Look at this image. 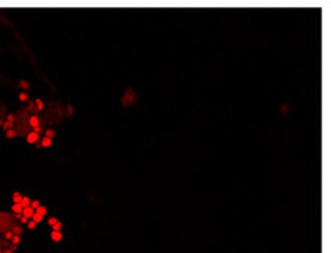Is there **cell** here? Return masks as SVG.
Returning <instances> with one entry per match:
<instances>
[{"mask_svg":"<svg viewBox=\"0 0 331 253\" xmlns=\"http://www.w3.org/2000/svg\"><path fill=\"white\" fill-rule=\"evenodd\" d=\"M29 125H31V129H33L35 132H42V126H40V118H38V116L36 114H33V116H31V118H29Z\"/></svg>","mask_w":331,"mask_h":253,"instance_id":"cell-1","label":"cell"},{"mask_svg":"<svg viewBox=\"0 0 331 253\" xmlns=\"http://www.w3.org/2000/svg\"><path fill=\"white\" fill-rule=\"evenodd\" d=\"M38 139H40V134H38V132H35V130H31V132L27 134V143H29V145H33V143H36Z\"/></svg>","mask_w":331,"mask_h":253,"instance_id":"cell-2","label":"cell"},{"mask_svg":"<svg viewBox=\"0 0 331 253\" xmlns=\"http://www.w3.org/2000/svg\"><path fill=\"white\" fill-rule=\"evenodd\" d=\"M62 239H63L62 231H56V230H52V231H51V240H52V242H60Z\"/></svg>","mask_w":331,"mask_h":253,"instance_id":"cell-3","label":"cell"},{"mask_svg":"<svg viewBox=\"0 0 331 253\" xmlns=\"http://www.w3.org/2000/svg\"><path fill=\"white\" fill-rule=\"evenodd\" d=\"M132 100H134V94H132V90H127V96H125V98H121V103H123V105H130V103H132Z\"/></svg>","mask_w":331,"mask_h":253,"instance_id":"cell-4","label":"cell"},{"mask_svg":"<svg viewBox=\"0 0 331 253\" xmlns=\"http://www.w3.org/2000/svg\"><path fill=\"white\" fill-rule=\"evenodd\" d=\"M33 213H35V210L31 208V206H26V208L22 210V217H26V219H31V217H33Z\"/></svg>","mask_w":331,"mask_h":253,"instance_id":"cell-5","label":"cell"},{"mask_svg":"<svg viewBox=\"0 0 331 253\" xmlns=\"http://www.w3.org/2000/svg\"><path fill=\"white\" fill-rule=\"evenodd\" d=\"M22 210H24V206H22V204H15V203H13V206H11V212H13L15 215H20V213H22Z\"/></svg>","mask_w":331,"mask_h":253,"instance_id":"cell-6","label":"cell"},{"mask_svg":"<svg viewBox=\"0 0 331 253\" xmlns=\"http://www.w3.org/2000/svg\"><path fill=\"white\" fill-rule=\"evenodd\" d=\"M52 145V139L51 138H42L40 139V146H44V148H47V146H51Z\"/></svg>","mask_w":331,"mask_h":253,"instance_id":"cell-7","label":"cell"},{"mask_svg":"<svg viewBox=\"0 0 331 253\" xmlns=\"http://www.w3.org/2000/svg\"><path fill=\"white\" fill-rule=\"evenodd\" d=\"M22 197H24V195L20 194V192H15V194H13V203H15V204H20V203H22Z\"/></svg>","mask_w":331,"mask_h":253,"instance_id":"cell-8","label":"cell"},{"mask_svg":"<svg viewBox=\"0 0 331 253\" xmlns=\"http://www.w3.org/2000/svg\"><path fill=\"white\" fill-rule=\"evenodd\" d=\"M31 220H35V223L38 224V223H42V220H44V215H40V213H33V217H31Z\"/></svg>","mask_w":331,"mask_h":253,"instance_id":"cell-9","label":"cell"},{"mask_svg":"<svg viewBox=\"0 0 331 253\" xmlns=\"http://www.w3.org/2000/svg\"><path fill=\"white\" fill-rule=\"evenodd\" d=\"M35 212H36V213H40V215H45V213H47V208H45V206H42V204H40V206H38V208L35 210Z\"/></svg>","mask_w":331,"mask_h":253,"instance_id":"cell-10","label":"cell"},{"mask_svg":"<svg viewBox=\"0 0 331 253\" xmlns=\"http://www.w3.org/2000/svg\"><path fill=\"white\" fill-rule=\"evenodd\" d=\"M18 100H20V101H27V100H29V94H27V92H20V94H18Z\"/></svg>","mask_w":331,"mask_h":253,"instance_id":"cell-11","label":"cell"},{"mask_svg":"<svg viewBox=\"0 0 331 253\" xmlns=\"http://www.w3.org/2000/svg\"><path fill=\"white\" fill-rule=\"evenodd\" d=\"M6 136H7L9 139H13L15 136H16V130H13V129H9V130H6Z\"/></svg>","mask_w":331,"mask_h":253,"instance_id":"cell-12","label":"cell"},{"mask_svg":"<svg viewBox=\"0 0 331 253\" xmlns=\"http://www.w3.org/2000/svg\"><path fill=\"white\" fill-rule=\"evenodd\" d=\"M20 204H22V206H24V208H26V206H29V204H31V199H29V197H26V195H24V197H22V203H20Z\"/></svg>","mask_w":331,"mask_h":253,"instance_id":"cell-13","label":"cell"},{"mask_svg":"<svg viewBox=\"0 0 331 253\" xmlns=\"http://www.w3.org/2000/svg\"><path fill=\"white\" fill-rule=\"evenodd\" d=\"M31 208H33V210H36L38 206H40V201H38V199H33V201H31V204H29Z\"/></svg>","mask_w":331,"mask_h":253,"instance_id":"cell-14","label":"cell"},{"mask_svg":"<svg viewBox=\"0 0 331 253\" xmlns=\"http://www.w3.org/2000/svg\"><path fill=\"white\" fill-rule=\"evenodd\" d=\"M35 107H38L36 110H42V109H44V101H42V100H36V101H35Z\"/></svg>","mask_w":331,"mask_h":253,"instance_id":"cell-15","label":"cell"},{"mask_svg":"<svg viewBox=\"0 0 331 253\" xmlns=\"http://www.w3.org/2000/svg\"><path fill=\"white\" fill-rule=\"evenodd\" d=\"M45 138H51V139H52V138H55V130H52V129H47V130H45Z\"/></svg>","mask_w":331,"mask_h":253,"instance_id":"cell-16","label":"cell"},{"mask_svg":"<svg viewBox=\"0 0 331 253\" xmlns=\"http://www.w3.org/2000/svg\"><path fill=\"white\" fill-rule=\"evenodd\" d=\"M27 228H29V230H35V228H36V223L29 219V220H27Z\"/></svg>","mask_w":331,"mask_h":253,"instance_id":"cell-17","label":"cell"},{"mask_svg":"<svg viewBox=\"0 0 331 253\" xmlns=\"http://www.w3.org/2000/svg\"><path fill=\"white\" fill-rule=\"evenodd\" d=\"M20 87H24V89H27V87H29V81L22 80V81H20Z\"/></svg>","mask_w":331,"mask_h":253,"instance_id":"cell-18","label":"cell"}]
</instances>
